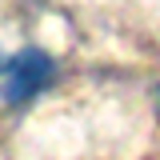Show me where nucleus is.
Segmentation results:
<instances>
[{
	"label": "nucleus",
	"mask_w": 160,
	"mask_h": 160,
	"mask_svg": "<svg viewBox=\"0 0 160 160\" xmlns=\"http://www.w3.org/2000/svg\"><path fill=\"white\" fill-rule=\"evenodd\" d=\"M52 80V60L40 48H20L4 68V100H28Z\"/></svg>",
	"instance_id": "f257e3e1"
}]
</instances>
